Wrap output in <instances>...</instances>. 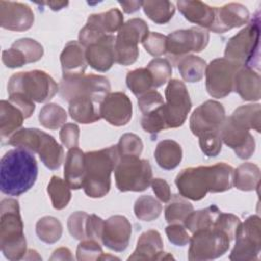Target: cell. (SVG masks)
<instances>
[{
    "mask_svg": "<svg viewBox=\"0 0 261 261\" xmlns=\"http://www.w3.org/2000/svg\"><path fill=\"white\" fill-rule=\"evenodd\" d=\"M232 166L219 162L210 166L188 167L175 177L177 190L186 199L200 201L207 193H222L233 187Z\"/></svg>",
    "mask_w": 261,
    "mask_h": 261,
    "instance_id": "obj_1",
    "label": "cell"
},
{
    "mask_svg": "<svg viewBox=\"0 0 261 261\" xmlns=\"http://www.w3.org/2000/svg\"><path fill=\"white\" fill-rule=\"evenodd\" d=\"M38 164L32 152L15 148L7 151L0 161V190L7 196H20L36 182Z\"/></svg>",
    "mask_w": 261,
    "mask_h": 261,
    "instance_id": "obj_2",
    "label": "cell"
},
{
    "mask_svg": "<svg viewBox=\"0 0 261 261\" xmlns=\"http://www.w3.org/2000/svg\"><path fill=\"white\" fill-rule=\"evenodd\" d=\"M120 155L117 146H110L85 153V178L83 189L90 198H102L110 190L111 172L115 169Z\"/></svg>",
    "mask_w": 261,
    "mask_h": 261,
    "instance_id": "obj_3",
    "label": "cell"
},
{
    "mask_svg": "<svg viewBox=\"0 0 261 261\" xmlns=\"http://www.w3.org/2000/svg\"><path fill=\"white\" fill-rule=\"evenodd\" d=\"M0 248L10 261L23 259L28 252L19 204L15 199H3L0 204Z\"/></svg>",
    "mask_w": 261,
    "mask_h": 261,
    "instance_id": "obj_4",
    "label": "cell"
},
{
    "mask_svg": "<svg viewBox=\"0 0 261 261\" xmlns=\"http://www.w3.org/2000/svg\"><path fill=\"white\" fill-rule=\"evenodd\" d=\"M59 91L56 82L43 70L20 71L12 74L7 84V93L21 94L37 103L51 100Z\"/></svg>",
    "mask_w": 261,
    "mask_h": 261,
    "instance_id": "obj_5",
    "label": "cell"
},
{
    "mask_svg": "<svg viewBox=\"0 0 261 261\" xmlns=\"http://www.w3.org/2000/svg\"><path fill=\"white\" fill-rule=\"evenodd\" d=\"M259 17L252 19L246 28L231 37L224 50V58L240 65L253 68L259 64ZM254 69V68H253Z\"/></svg>",
    "mask_w": 261,
    "mask_h": 261,
    "instance_id": "obj_6",
    "label": "cell"
},
{
    "mask_svg": "<svg viewBox=\"0 0 261 261\" xmlns=\"http://www.w3.org/2000/svg\"><path fill=\"white\" fill-rule=\"evenodd\" d=\"M114 176L120 192H143L153 179L149 161L138 156H121L114 169Z\"/></svg>",
    "mask_w": 261,
    "mask_h": 261,
    "instance_id": "obj_7",
    "label": "cell"
},
{
    "mask_svg": "<svg viewBox=\"0 0 261 261\" xmlns=\"http://www.w3.org/2000/svg\"><path fill=\"white\" fill-rule=\"evenodd\" d=\"M231 240L222 230L211 226L193 232L190 240L188 259L206 261L219 258L229 249Z\"/></svg>",
    "mask_w": 261,
    "mask_h": 261,
    "instance_id": "obj_8",
    "label": "cell"
},
{
    "mask_svg": "<svg viewBox=\"0 0 261 261\" xmlns=\"http://www.w3.org/2000/svg\"><path fill=\"white\" fill-rule=\"evenodd\" d=\"M109 80L104 75L80 74L62 76L59 83V94L67 102L76 97H90L101 103L110 93Z\"/></svg>",
    "mask_w": 261,
    "mask_h": 261,
    "instance_id": "obj_9",
    "label": "cell"
},
{
    "mask_svg": "<svg viewBox=\"0 0 261 261\" xmlns=\"http://www.w3.org/2000/svg\"><path fill=\"white\" fill-rule=\"evenodd\" d=\"M149 28L142 18L127 20L115 37V62L127 66L135 63L139 57V43L149 35Z\"/></svg>",
    "mask_w": 261,
    "mask_h": 261,
    "instance_id": "obj_10",
    "label": "cell"
},
{
    "mask_svg": "<svg viewBox=\"0 0 261 261\" xmlns=\"http://www.w3.org/2000/svg\"><path fill=\"white\" fill-rule=\"evenodd\" d=\"M236 244L229 259L231 261L257 260L261 250V219L258 215L249 216L241 222L236 234Z\"/></svg>",
    "mask_w": 261,
    "mask_h": 261,
    "instance_id": "obj_11",
    "label": "cell"
},
{
    "mask_svg": "<svg viewBox=\"0 0 261 261\" xmlns=\"http://www.w3.org/2000/svg\"><path fill=\"white\" fill-rule=\"evenodd\" d=\"M240 66L224 57L213 59L205 69L208 94L216 99L229 95L233 91V79Z\"/></svg>",
    "mask_w": 261,
    "mask_h": 261,
    "instance_id": "obj_12",
    "label": "cell"
},
{
    "mask_svg": "<svg viewBox=\"0 0 261 261\" xmlns=\"http://www.w3.org/2000/svg\"><path fill=\"white\" fill-rule=\"evenodd\" d=\"M164 111L167 128L181 126L192 108V102L186 85L176 79L170 80L165 89Z\"/></svg>",
    "mask_w": 261,
    "mask_h": 261,
    "instance_id": "obj_13",
    "label": "cell"
},
{
    "mask_svg": "<svg viewBox=\"0 0 261 261\" xmlns=\"http://www.w3.org/2000/svg\"><path fill=\"white\" fill-rule=\"evenodd\" d=\"M209 42V33L198 27L178 30L166 36V52L172 58H182L190 52H201Z\"/></svg>",
    "mask_w": 261,
    "mask_h": 261,
    "instance_id": "obj_14",
    "label": "cell"
},
{
    "mask_svg": "<svg viewBox=\"0 0 261 261\" xmlns=\"http://www.w3.org/2000/svg\"><path fill=\"white\" fill-rule=\"evenodd\" d=\"M225 118L222 104L214 100H207L193 111L190 117V129L196 137L206 133L220 132Z\"/></svg>",
    "mask_w": 261,
    "mask_h": 261,
    "instance_id": "obj_15",
    "label": "cell"
},
{
    "mask_svg": "<svg viewBox=\"0 0 261 261\" xmlns=\"http://www.w3.org/2000/svg\"><path fill=\"white\" fill-rule=\"evenodd\" d=\"M220 137L221 141L243 160L249 159L255 152L256 143L250 130L234 122L230 117L225 118L220 128Z\"/></svg>",
    "mask_w": 261,
    "mask_h": 261,
    "instance_id": "obj_16",
    "label": "cell"
},
{
    "mask_svg": "<svg viewBox=\"0 0 261 261\" xmlns=\"http://www.w3.org/2000/svg\"><path fill=\"white\" fill-rule=\"evenodd\" d=\"M100 115L114 126L125 125L133 116L132 101L122 92L109 93L100 103Z\"/></svg>",
    "mask_w": 261,
    "mask_h": 261,
    "instance_id": "obj_17",
    "label": "cell"
},
{
    "mask_svg": "<svg viewBox=\"0 0 261 261\" xmlns=\"http://www.w3.org/2000/svg\"><path fill=\"white\" fill-rule=\"evenodd\" d=\"M34 20V12L28 4L0 1V25L3 29L13 32H24L32 28Z\"/></svg>",
    "mask_w": 261,
    "mask_h": 261,
    "instance_id": "obj_18",
    "label": "cell"
},
{
    "mask_svg": "<svg viewBox=\"0 0 261 261\" xmlns=\"http://www.w3.org/2000/svg\"><path fill=\"white\" fill-rule=\"evenodd\" d=\"M132 236V224L125 216L113 215L104 220L101 242L105 247L114 251H124Z\"/></svg>",
    "mask_w": 261,
    "mask_h": 261,
    "instance_id": "obj_19",
    "label": "cell"
},
{
    "mask_svg": "<svg viewBox=\"0 0 261 261\" xmlns=\"http://www.w3.org/2000/svg\"><path fill=\"white\" fill-rule=\"evenodd\" d=\"M249 18L250 12L245 5L237 2L226 3L221 7H215L214 21L208 30L217 34L225 33L246 24Z\"/></svg>",
    "mask_w": 261,
    "mask_h": 261,
    "instance_id": "obj_20",
    "label": "cell"
},
{
    "mask_svg": "<svg viewBox=\"0 0 261 261\" xmlns=\"http://www.w3.org/2000/svg\"><path fill=\"white\" fill-rule=\"evenodd\" d=\"M86 60L97 71L109 70L115 62V37L111 34L105 35L86 47Z\"/></svg>",
    "mask_w": 261,
    "mask_h": 261,
    "instance_id": "obj_21",
    "label": "cell"
},
{
    "mask_svg": "<svg viewBox=\"0 0 261 261\" xmlns=\"http://www.w3.org/2000/svg\"><path fill=\"white\" fill-rule=\"evenodd\" d=\"M172 255L163 252V241L159 231L150 229L143 232L137 243L136 250L128 260H167Z\"/></svg>",
    "mask_w": 261,
    "mask_h": 261,
    "instance_id": "obj_22",
    "label": "cell"
},
{
    "mask_svg": "<svg viewBox=\"0 0 261 261\" xmlns=\"http://www.w3.org/2000/svg\"><path fill=\"white\" fill-rule=\"evenodd\" d=\"M233 91L245 101H259L261 98V80L258 71L248 66H240L234 74Z\"/></svg>",
    "mask_w": 261,
    "mask_h": 261,
    "instance_id": "obj_23",
    "label": "cell"
},
{
    "mask_svg": "<svg viewBox=\"0 0 261 261\" xmlns=\"http://www.w3.org/2000/svg\"><path fill=\"white\" fill-rule=\"evenodd\" d=\"M60 63L63 76L84 74L88 65L86 48L79 41L68 42L60 54Z\"/></svg>",
    "mask_w": 261,
    "mask_h": 261,
    "instance_id": "obj_24",
    "label": "cell"
},
{
    "mask_svg": "<svg viewBox=\"0 0 261 261\" xmlns=\"http://www.w3.org/2000/svg\"><path fill=\"white\" fill-rule=\"evenodd\" d=\"M176 5L179 12L188 21L198 24L202 29H209L212 25L215 7H211L198 0H179L176 2Z\"/></svg>",
    "mask_w": 261,
    "mask_h": 261,
    "instance_id": "obj_25",
    "label": "cell"
},
{
    "mask_svg": "<svg viewBox=\"0 0 261 261\" xmlns=\"http://www.w3.org/2000/svg\"><path fill=\"white\" fill-rule=\"evenodd\" d=\"M68 103L69 115L76 122L89 124L102 118L100 115V103L90 97H76Z\"/></svg>",
    "mask_w": 261,
    "mask_h": 261,
    "instance_id": "obj_26",
    "label": "cell"
},
{
    "mask_svg": "<svg viewBox=\"0 0 261 261\" xmlns=\"http://www.w3.org/2000/svg\"><path fill=\"white\" fill-rule=\"evenodd\" d=\"M85 178V153L76 148L68 149L64 162V180L73 190L83 188Z\"/></svg>",
    "mask_w": 261,
    "mask_h": 261,
    "instance_id": "obj_27",
    "label": "cell"
},
{
    "mask_svg": "<svg viewBox=\"0 0 261 261\" xmlns=\"http://www.w3.org/2000/svg\"><path fill=\"white\" fill-rule=\"evenodd\" d=\"M25 119L22 111L9 100L0 102V136L2 139L10 138L19 129Z\"/></svg>",
    "mask_w": 261,
    "mask_h": 261,
    "instance_id": "obj_28",
    "label": "cell"
},
{
    "mask_svg": "<svg viewBox=\"0 0 261 261\" xmlns=\"http://www.w3.org/2000/svg\"><path fill=\"white\" fill-rule=\"evenodd\" d=\"M154 157L161 168L171 170L179 165L182 159V150L177 142L173 140H163L158 143Z\"/></svg>",
    "mask_w": 261,
    "mask_h": 261,
    "instance_id": "obj_29",
    "label": "cell"
},
{
    "mask_svg": "<svg viewBox=\"0 0 261 261\" xmlns=\"http://www.w3.org/2000/svg\"><path fill=\"white\" fill-rule=\"evenodd\" d=\"M38 155L47 168L56 170L62 164L64 151L63 148L56 142L54 137L45 133Z\"/></svg>",
    "mask_w": 261,
    "mask_h": 261,
    "instance_id": "obj_30",
    "label": "cell"
},
{
    "mask_svg": "<svg viewBox=\"0 0 261 261\" xmlns=\"http://www.w3.org/2000/svg\"><path fill=\"white\" fill-rule=\"evenodd\" d=\"M260 184V169L252 162L241 164L233 171V186L244 192L257 190Z\"/></svg>",
    "mask_w": 261,
    "mask_h": 261,
    "instance_id": "obj_31",
    "label": "cell"
},
{
    "mask_svg": "<svg viewBox=\"0 0 261 261\" xmlns=\"http://www.w3.org/2000/svg\"><path fill=\"white\" fill-rule=\"evenodd\" d=\"M44 135L45 132L39 128H20L8 139L7 144L38 154Z\"/></svg>",
    "mask_w": 261,
    "mask_h": 261,
    "instance_id": "obj_32",
    "label": "cell"
},
{
    "mask_svg": "<svg viewBox=\"0 0 261 261\" xmlns=\"http://www.w3.org/2000/svg\"><path fill=\"white\" fill-rule=\"evenodd\" d=\"M234 122L247 129L261 132V105L248 104L238 107L229 116Z\"/></svg>",
    "mask_w": 261,
    "mask_h": 261,
    "instance_id": "obj_33",
    "label": "cell"
},
{
    "mask_svg": "<svg viewBox=\"0 0 261 261\" xmlns=\"http://www.w3.org/2000/svg\"><path fill=\"white\" fill-rule=\"evenodd\" d=\"M206 61L196 55H186L180 58L177 63L178 71L185 82L188 83H197L200 82L206 69Z\"/></svg>",
    "mask_w": 261,
    "mask_h": 261,
    "instance_id": "obj_34",
    "label": "cell"
},
{
    "mask_svg": "<svg viewBox=\"0 0 261 261\" xmlns=\"http://www.w3.org/2000/svg\"><path fill=\"white\" fill-rule=\"evenodd\" d=\"M220 210L217 206L211 205L205 209L193 211L184 221V226L192 233L199 229H204L213 226L214 221Z\"/></svg>",
    "mask_w": 261,
    "mask_h": 261,
    "instance_id": "obj_35",
    "label": "cell"
},
{
    "mask_svg": "<svg viewBox=\"0 0 261 261\" xmlns=\"http://www.w3.org/2000/svg\"><path fill=\"white\" fill-rule=\"evenodd\" d=\"M142 8L145 14L155 23L164 24L167 23L175 12V7L170 1H143Z\"/></svg>",
    "mask_w": 261,
    "mask_h": 261,
    "instance_id": "obj_36",
    "label": "cell"
},
{
    "mask_svg": "<svg viewBox=\"0 0 261 261\" xmlns=\"http://www.w3.org/2000/svg\"><path fill=\"white\" fill-rule=\"evenodd\" d=\"M89 22L97 25L104 34L118 32L123 25V15L117 8H111L106 12L91 14L88 17Z\"/></svg>",
    "mask_w": 261,
    "mask_h": 261,
    "instance_id": "obj_37",
    "label": "cell"
},
{
    "mask_svg": "<svg viewBox=\"0 0 261 261\" xmlns=\"http://www.w3.org/2000/svg\"><path fill=\"white\" fill-rule=\"evenodd\" d=\"M194 211L193 205L182 196H171L164 209L165 220L170 223H184L191 212Z\"/></svg>",
    "mask_w": 261,
    "mask_h": 261,
    "instance_id": "obj_38",
    "label": "cell"
},
{
    "mask_svg": "<svg viewBox=\"0 0 261 261\" xmlns=\"http://www.w3.org/2000/svg\"><path fill=\"white\" fill-rule=\"evenodd\" d=\"M70 189L71 188L69 187V185L60 177L56 175H53L51 177L47 187V192L50 196L54 209L61 210L68 205L71 199Z\"/></svg>",
    "mask_w": 261,
    "mask_h": 261,
    "instance_id": "obj_39",
    "label": "cell"
},
{
    "mask_svg": "<svg viewBox=\"0 0 261 261\" xmlns=\"http://www.w3.org/2000/svg\"><path fill=\"white\" fill-rule=\"evenodd\" d=\"M67 120L66 111L58 104L48 103L42 107L39 113V121L42 126L48 129L62 127Z\"/></svg>",
    "mask_w": 261,
    "mask_h": 261,
    "instance_id": "obj_40",
    "label": "cell"
},
{
    "mask_svg": "<svg viewBox=\"0 0 261 261\" xmlns=\"http://www.w3.org/2000/svg\"><path fill=\"white\" fill-rule=\"evenodd\" d=\"M36 233L42 242L54 244L62 236V224L53 216H44L36 223Z\"/></svg>",
    "mask_w": 261,
    "mask_h": 261,
    "instance_id": "obj_41",
    "label": "cell"
},
{
    "mask_svg": "<svg viewBox=\"0 0 261 261\" xmlns=\"http://www.w3.org/2000/svg\"><path fill=\"white\" fill-rule=\"evenodd\" d=\"M162 211L161 203L152 196L143 195L139 197L134 205V212L138 219L152 221L157 219Z\"/></svg>",
    "mask_w": 261,
    "mask_h": 261,
    "instance_id": "obj_42",
    "label": "cell"
},
{
    "mask_svg": "<svg viewBox=\"0 0 261 261\" xmlns=\"http://www.w3.org/2000/svg\"><path fill=\"white\" fill-rule=\"evenodd\" d=\"M126 86L137 97L154 88L152 75L147 68H137L128 71L126 74Z\"/></svg>",
    "mask_w": 261,
    "mask_h": 261,
    "instance_id": "obj_43",
    "label": "cell"
},
{
    "mask_svg": "<svg viewBox=\"0 0 261 261\" xmlns=\"http://www.w3.org/2000/svg\"><path fill=\"white\" fill-rule=\"evenodd\" d=\"M153 79V87L159 88L169 82L172 74V67L169 61L165 58H154L146 67Z\"/></svg>",
    "mask_w": 261,
    "mask_h": 261,
    "instance_id": "obj_44",
    "label": "cell"
},
{
    "mask_svg": "<svg viewBox=\"0 0 261 261\" xmlns=\"http://www.w3.org/2000/svg\"><path fill=\"white\" fill-rule=\"evenodd\" d=\"M165 103V102H164ZM141 125L143 129L151 135H155L167 128V122L164 111V104L159 108L143 114L141 119Z\"/></svg>",
    "mask_w": 261,
    "mask_h": 261,
    "instance_id": "obj_45",
    "label": "cell"
},
{
    "mask_svg": "<svg viewBox=\"0 0 261 261\" xmlns=\"http://www.w3.org/2000/svg\"><path fill=\"white\" fill-rule=\"evenodd\" d=\"M11 47L19 50L24 55L28 63L39 61L44 54L43 46L31 38L18 39L12 43Z\"/></svg>",
    "mask_w": 261,
    "mask_h": 261,
    "instance_id": "obj_46",
    "label": "cell"
},
{
    "mask_svg": "<svg viewBox=\"0 0 261 261\" xmlns=\"http://www.w3.org/2000/svg\"><path fill=\"white\" fill-rule=\"evenodd\" d=\"M119 155L121 156H138L143 151V142L141 138L135 134L126 133L122 135L116 145Z\"/></svg>",
    "mask_w": 261,
    "mask_h": 261,
    "instance_id": "obj_47",
    "label": "cell"
},
{
    "mask_svg": "<svg viewBox=\"0 0 261 261\" xmlns=\"http://www.w3.org/2000/svg\"><path fill=\"white\" fill-rule=\"evenodd\" d=\"M102 255V248L95 240H83L76 248V259L80 261L100 260Z\"/></svg>",
    "mask_w": 261,
    "mask_h": 261,
    "instance_id": "obj_48",
    "label": "cell"
},
{
    "mask_svg": "<svg viewBox=\"0 0 261 261\" xmlns=\"http://www.w3.org/2000/svg\"><path fill=\"white\" fill-rule=\"evenodd\" d=\"M199 145L202 152L208 157H216L222 148L220 132L206 133L199 137Z\"/></svg>",
    "mask_w": 261,
    "mask_h": 261,
    "instance_id": "obj_49",
    "label": "cell"
},
{
    "mask_svg": "<svg viewBox=\"0 0 261 261\" xmlns=\"http://www.w3.org/2000/svg\"><path fill=\"white\" fill-rule=\"evenodd\" d=\"M88 213L84 211H76L72 213L67 219V228L69 233L75 240H86V222L88 218Z\"/></svg>",
    "mask_w": 261,
    "mask_h": 261,
    "instance_id": "obj_50",
    "label": "cell"
},
{
    "mask_svg": "<svg viewBox=\"0 0 261 261\" xmlns=\"http://www.w3.org/2000/svg\"><path fill=\"white\" fill-rule=\"evenodd\" d=\"M142 44L145 50L154 57H159L166 53V36L162 34L151 32Z\"/></svg>",
    "mask_w": 261,
    "mask_h": 261,
    "instance_id": "obj_51",
    "label": "cell"
},
{
    "mask_svg": "<svg viewBox=\"0 0 261 261\" xmlns=\"http://www.w3.org/2000/svg\"><path fill=\"white\" fill-rule=\"evenodd\" d=\"M240 223L241 220L237 215L231 213H223L220 211L214 221L213 226L225 232L232 241L234 239V234Z\"/></svg>",
    "mask_w": 261,
    "mask_h": 261,
    "instance_id": "obj_52",
    "label": "cell"
},
{
    "mask_svg": "<svg viewBox=\"0 0 261 261\" xmlns=\"http://www.w3.org/2000/svg\"><path fill=\"white\" fill-rule=\"evenodd\" d=\"M164 104V100L159 92L151 90L138 97V105L143 114L149 113Z\"/></svg>",
    "mask_w": 261,
    "mask_h": 261,
    "instance_id": "obj_53",
    "label": "cell"
},
{
    "mask_svg": "<svg viewBox=\"0 0 261 261\" xmlns=\"http://www.w3.org/2000/svg\"><path fill=\"white\" fill-rule=\"evenodd\" d=\"M165 232L169 242L175 246H186L191 240L187 228L181 223H170L166 226Z\"/></svg>",
    "mask_w": 261,
    "mask_h": 261,
    "instance_id": "obj_54",
    "label": "cell"
},
{
    "mask_svg": "<svg viewBox=\"0 0 261 261\" xmlns=\"http://www.w3.org/2000/svg\"><path fill=\"white\" fill-rule=\"evenodd\" d=\"M59 138L63 146L67 149L79 147V139H80V127L74 123H65L60 132Z\"/></svg>",
    "mask_w": 261,
    "mask_h": 261,
    "instance_id": "obj_55",
    "label": "cell"
},
{
    "mask_svg": "<svg viewBox=\"0 0 261 261\" xmlns=\"http://www.w3.org/2000/svg\"><path fill=\"white\" fill-rule=\"evenodd\" d=\"M104 226V220L97 216L96 214L88 215L87 222H86V240H95L101 241L102 231Z\"/></svg>",
    "mask_w": 261,
    "mask_h": 261,
    "instance_id": "obj_56",
    "label": "cell"
},
{
    "mask_svg": "<svg viewBox=\"0 0 261 261\" xmlns=\"http://www.w3.org/2000/svg\"><path fill=\"white\" fill-rule=\"evenodd\" d=\"M2 62L8 68L21 67L28 63L24 55L13 47L2 51Z\"/></svg>",
    "mask_w": 261,
    "mask_h": 261,
    "instance_id": "obj_57",
    "label": "cell"
},
{
    "mask_svg": "<svg viewBox=\"0 0 261 261\" xmlns=\"http://www.w3.org/2000/svg\"><path fill=\"white\" fill-rule=\"evenodd\" d=\"M8 100L17 106L23 113L25 118H29L33 112L35 111V103L34 101L30 100L29 98L24 97L21 94H11L8 95Z\"/></svg>",
    "mask_w": 261,
    "mask_h": 261,
    "instance_id": "obj_58",
    "label": "cell"
},
{
    "mask_svg": "<svg viewBox=\"0 0 261 261\" xmlns=\"http://www.w3.org/2000/svg\"><path fill=\"white\" fill-rule=\"evenodd\" d=\"M151 187L156 195V197L163 203H168L171 198L170 187L165 179L153 178L151 181Z\"/></svg>",
    "mask_w": 261,
    "mask_h": 261,
    "instance_id": "obj_59",
    "label": "cell"
},
{
    "mask_svg": "<svg viewBox=\"0 0 261 261\" xmlns=\"http://www.w3.org/2000/svg\"><path fill=\"white\" fill-rule=\"evenodd\" d=\"M50 260H72L71 252L68 248H58L53 252Z\"/></svg>",
    "mask_w": 261,
    "mask_h": 261,
    "instance_id": "obj_60",
    "label": "cell"
},
{
    "mask_svg": "<svg viewBox=\"0 0 261 261\" xmlns=\"http://www.w3.org/2000/svg\"><path fill=\"white\" fill-rule=\"evenodd\" d=\"M143 1H118L125 13H134L142 7Z\"/></svg>",
    "mask_w": 261,
    "mask_h": 261,
    "instance_id": "obj_61",
    "label": "cell"
},
{
    "mask_svg": "<svg viewBox=\"0 0 261 261\" xmlns=\"http://www.w3.org/2000/svg\"><path fill=\"white\" fill-rule=\"evenodd\" d=\"M41 4L49 6L50 9L53 11H57L66 7L68 5V2L67 1H49V2H43Z\"/></svg>",
    "mask_w": 261,
    "mask_h": 261,
    "instance_id": "obj_62",
    "label": "cell"
}]
</instances>
